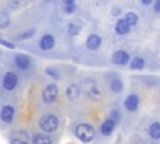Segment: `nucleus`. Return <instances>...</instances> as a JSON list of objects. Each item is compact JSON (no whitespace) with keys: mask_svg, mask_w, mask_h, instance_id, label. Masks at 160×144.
I'll use <instances>...</instances> for the list:
<instances>
[{"mask_svg":"<svg viewBox=\"0 0 160 144\" xmlns=\"http://www.w3.org/2000/svg\"><path fill=\"white\" fill-rule=\"evenodd\" d=\"M89 95H90L92 99H95V100H98V99L101 96V95H100V93L98 91V89H95V88H94V89H91V90L89 91Z\"/></svg>","mask_w":160,"mask_h":144,"instance_id":"b1692460","label":"nucleus"},{"mask_svg":"<svg viewBox=\"0 0 160 144\" xmlns=\"http://www.w3.org/2000/svg\"><path fill=\"white\" fill-rule=\"evenodd\" d=\"M131 25L125 20V18H120L115 24V33L118 35H126L130 31Z\"/></svg>","mask_w":160,"mask_h":144,"instance_id":"9b49d317","label":"nucleus"},{"mask_svg":"<svg viewBox=\"0 0 160 144\" xmlns=\"http://www.w3.org/2000/svg\"><path fill=\"white\" fill-rule=\"evenodd\" d=\"M80 30H81L80 25H78V24H75V23H70V24L68 25V33H69L71 36L78 35V34L80 33Z\"/></svg>","mask_w":160,"mask_h":144,"instance_id":"aec40b11","label":"nucleus"},{"mask_svg":"<svg viewBox=\"0 0 160 144\" xmlns=\"http://www.w3.org/2000/svg\"><path fill=\"white\" fill-rule=\"evenodd\" d=\"M64 5H65V6L75 5V1H74V0H64Z\"/></svg>","mask_w":160,"mask_h":144,"instance_id":"c756f323","label":"nucleus"},{"mask_svg":"<svg viewBox=\"0 0 160 144\" xmlns=\"http://www.w3.org/2000/svg\"><path fill=\"white\" fill-rule=\"evenodd\" d=\"M75 135L84 143H90L95 138V129L88 123H81L75 128Z\"/></svg>","mask_w":160,"mask_h":144,"instance_id":"f257e3e1","label":"nucleus"},{"mask_svg":"<svg viewBox=\"0 0 160 144\" xmlns=\"http://www.w3.org/2000/svg\"><path fill=\"white\" fill-rule=\"evenodd\" d=\"M10 144H28V141L19 139V138H12V139H10Z\"/></svg>","mask_w":160,"mask_h":144,"instance_id":"a878e982","label":"nucleus"},{"mask_svg":"<svg viewBox=\"0 0 160 144\" xmlns=\"http://www.w3.org/2000/svg\"><path fill=\"white\" fill-rule=\"evenodd\" d=\"M140 104V99L136 94H129L124 100V108L128 111H136Z\"/></svg>","mask_w":160,"mask_h":144,"instance_id":"0eeeda50","label":"nucleus"},{"mask_svg":"<svg viewBox=\"0 0 160 144\" xmlns=\"http://www.w3.org/2000/svg\"><path fill=\"white\" fill-rule=\"evenodd\" d=\"M58 95H59V89H58V86H56L55 84H49V85H46L45 89L42 90V94H41L42 101H44L45 104H51V103H54V101L56 100Z\"/></svg>","mask_w":160,"mask_h":144,"instance_id":"7ed1b4c3","label":"nucleus"},{"mask_svg":"<svg viewBox=\"0 0 160 144\" xmlns=\"http://www.w3.org/2000/svg\"><path fill=\"white\" fill-rule=\"evenodd\" d=\"M39 126L45 133H54L59 126V119L54 114H45L40 118Z\"/></svg>","mask_w":160,"mask_h":144,"instance_id":"f03ea898","label":"nucleus"},{"mask_svg":"<svg viewBox=\"0 0 160 144\" xmlns=\"http://www.w3.org/2000/svg\"><path fill=\"white\" fill-rule=\"evenodd\" d=\"M32 144H51V139L50 136H48L44 133H36L32 135L31 138Z\"/></svg>","mask_w":160,"mask_h":144,"instance_id":"4468645a","label":"nucleus"},{"mask_svg":"<svg viewBox=\"0 0 160 144\" xmlns=\"http://www.w3.org/2000/svg\"><path fill=\"white\" fill-rule=\"evenodd\" d=\"M9 24H10V18H9V15L6 14V11L1 10V11H0V28H1V29H5Z\"/></svg>","mask_w":160,"mask_h":144,"instance_id":"6ab92c4d","label":"nucleus"},{"mask_svg":"<svg viewBox=\"0 0 160 144\" xmlns=\"http://www.w3.org/2000/svg\"><path fill=\"white\" fill-rule=\"evenodd\" d=\"M115 128H116V121H115L114 119H111V118H108V119L104 120V123L101 124L100 131H101L102 135L109 136V135L112 134V131L115 130Z\"/></svg>","mask_w":160,"mask_h":144,"instance_id":"1a4fd4ad","label":"nucleus"},{"mask_svg":"<svg viewBox=\"0 0 160 144\" xmlns=\"http://www.w3.org/2000/svg\"><path fill=\"white\" fill-rule=\"evenodd\" d=\"M110 118H111V119H114V120L118 123V121L121 119V114H119V111L115 109V110H112V111H111V114H110Z\"/></svg>","mask_w":160,"mask_h":144,"instance_id":"393cba45","label":"nucleus"},{"mask_svg":"<svg viewBox=\"0 0 160 144\" xmlns=\"http://www.w3.org/2000/svg\"><path fill=\"white\" fill-rule=\"evenodd\" d=\"M45 73H46L49 76H51L52 79H55V80H58V79L60 78V74L58 73V70H55V69H52V68H46V69H45Z\"/></svg>","mask_w":160,"mask_h":144,"instance_id":"412c9836","label":"nucleus"},{"mask_svg":"<svg viewBox=\"0 0 160 144\" xmlns=\"http://www.w3.org/2000/svg\"><path fill=\"white\" fill-rule=\"evenodd\" d=\"M125 20L132 26V25H136L138 24V21H139V16H138V14H135L134 11H129V13H126L125 14Z\"/></svg>","mask_w":160,"mask_h":144,"instance_id":"a211bd4d","label":"nucleus"},{"mask_svg":"<svg viewBox=\"0 0 160 144\" xmlns=\"http://www.w3.org/2000/svg\"><path fill=\"white\" fill-rule=\"evenodd\" d=\"M101 45V38L96 34H90L86 39V48L90 50H96Z\"/></svg>","mask_w":160,"mask_h":144,"instance_id":"f8f14e48","label":"nucleus"},{"mask_svg":"<svg viewBox=\"0 0 160 144\" xmlns=\"http://www.w3.org/2000/svg\"><path fill=\"white\" fill-rule=\"evenodd\" d=\"M141 3H142L144 5H150L152 1H151V0H141Z\"/></svg>","mask_w":160,"mask_h":144,"instance_id":"7c9ffc66","label":"nucleus"},{"mask_svg":"<svg viewBox=\"0 0 160 144\" xmlns=\"http://www.w3.org/2000/svg\"><path fill=\"white\" fill-rule=\"evenodd\" d=\"M154 10H155L156 13H160V0L154 1Z\"/></svg>","mask_w":160,"mask_h":144,"instance_id":"c85d7f7f","label":"nucleus"},{"mask_svg":"<svg viewBox=\"0 0 160 144\" xmlns=\"http://www.w3.org/2000/svg\"><path fill=\"white\" fill-rule=\"evenodd\" d=\"M145 66V60L141 56H134L130 61V69L132 70H141Z\"/></svg>","mask_w":160,"mask_h":144,"instance_id":"2eb2a0df","label":"nucleus"},{"mask_svg":"<svg viewBox=\"0 0 160 144\" xmlns=\"http://www.w3.org/2000/svg\"><path fill=\"white\" fill-rule=\"evenodd\" d=\"M0 44H1L2 46L8 48V49H15V45H14L12 43H10V41H6L5 39H0Z\"/></svg>","mask_w":160,"mask_h":144,"instance_id":"5701e85b","label":"nucleus"},{"mask_svg":"<svg viewBox=\"0 0 160 144\" xmlns=\"http://www.w3.org/2000/svg\"><path fill=\"white\" fill-rule=\"evenodd\" d=\"M120 14H121V9L118 8V6H114L112 10H111V15H114V16H119Z\"/></svg>","mask_w":160,"mask_h":144,"instance_id":"bb28decb","label":"nucleus"},{"mask_svg":"<svg viewBox=\"0 0 160 144\" xmlns=\"http://www.w3.org/2000/svg\"><path fill=\"white\" fill-rule=\"evenodd\" d=\"M111 61L115 65H126L129 61H131V59L125 50H116L111 56Z\"/></svg>","mask_w":160,"mask_h":144,"instance_id":"423d86ee","label":"nucleus"},{"mask_svg":"<svg viewBox=\"0 0 160 144\" xmlns=\"http://www.w3.org/2000/svg\"><path fill=\"white\" fill-rule=\"evenodd\" d=\"M14 116H15V108L10 104L2 105V108L0 110V119L2 120V123H5V124L12 123Z\"/></svg>","mask_w":160,"mask_h":144,"instance_id":"39448f33","label":"nucleus"},{"mask_svg":"<svg viewBox=\"0 0 160 144\" xmlns=\"http://www.w3.org/2000/svg\"><path fill=\"white\" fill-rule=\"evenodd\" d=\"M149 135L152 139H160V123L159 121H154L149 126Z\"/></svg>","mask_w":160,"mask_h":144,"instance_id":"dca6fc26","label":"nucleus"},{"mask_svg":"<svg viewBox=\"0 0 160 144\" xmlns=\"http://www.w3.org/2000/svg\"><path fill=\"white\" fill-rule=\"evenodd\" d=\"M34 34H35V29H29V30L24 31L22 34H20V39H21V40L29 39V38H31V36H32Z\"/></svg>","mask_w":160,"mask_h":144,"instance_id":"4be33fe9","label":"nucleus"},{"mask_svg":"<svg viewBox=\"0 0 160 144\" xmlns=\"http://www.w3.org/2000/svg\"><path fill=\"white\" fill-rule=\"evenodd\" d=\"M14 60H15V65L20 70H28L30 68V58L25 54H16Z\"/></svg>","mask_w":160,"mask_h":144,"instance_id":"9d476101","label":"nucleus"},{"mask_svg":"<svg viewBox=\"0 0 160 144\" xmlns=\"http://www.w3.org/2000/svg\"><path fill=\"white\" fill-rule=\"evenodd\" d=\"M64 9H65V13H68V14H71V13H74V11H75L76 6H75V5H70V6H65Z\"/></svg>","mask_w":160,"mask_h":144,"instance_id":"cd10ccee","label":"nucleus"},{"mask_svg":"<svg viewBox=\"0 0 160 144\" xmlns=\"http://www.w3.org/2000/svg\"><path fill=\"white\" fill-rule=\"evenodd\" d=\"M122 89H124V83H122L121 79L116 78V79H112L110 81V90L112 93H121Z\"/></svg>","mask_w":160,"mask_h":144,"instance_id":"f3484780","label":"nucleus"},{"mask_svg":"<svg viewBox=\"0 0 160 144\" xmlns=\"http://www.w3.org/2000/svg\"><path fill=\"white\" fill-rule=\"evenodd\" d=\"M54 45H55V38L51 34H45L39 40V46L42 51H48V50L52 49Z\"/></svg>","mask_w":160,"mask_h":144,"instance_id":"6e6552de","label":"nucleus"},{"mask_svg":"<svg viewBox=\"0 0 160 144\" xmlns=\"http://www.w3.org/2000/svg\"><path fill=\"white\" fill-rule=\"evenodd\" d=\"M66 98L69 100H76L80 96V88L76 84H70L65 90Z\"/></svg>","mask_w":160,"mask_h":144,"instance_id":"ddd939ff","label":"nucleus"},{"mask_svg":"<svg viewBox=\"0 0 160 144\" xmlns=\"http://www.w3.org/2000/svg\"><path fill=\"white\" fill-rule=\"evenodd\" d=\"M18 75L14 71H6L2 76V88L8 91L14 90L15 86L18 85Z\"/></svg>","mask_w":160,"mask_h":144,"instance_id":"20e7f679","label":"nucleus"}]
</instances>
